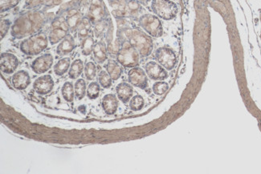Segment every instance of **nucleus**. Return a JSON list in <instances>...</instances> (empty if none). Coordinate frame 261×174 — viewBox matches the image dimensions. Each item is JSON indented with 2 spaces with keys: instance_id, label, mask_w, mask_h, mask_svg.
<instances>
[{
  "instance_id": "obj_1",
  "label": "nucleus",
  "mask_w": 261,
  "mask_h": 174,
  "mask_svg": "<svg viewBox=\"0 0 261 174\" xmlns=\"http://www.w3.org/2000/svg\"><path fill=\"white\" fill-rule=\"evenodd\" d=\"M48 13L40 10H29L16 18L11 26V35L17 40L29 37L38 33L49 21Z\"/></svg>"
},
{
  "instance_id": "obj_2",
  "label": "nucleus",
  "mask_w": 261,
  "mask_h": 174,
  "mask_svg": "<svg viewBox=\"0 0 261 174\" xmlns=\"http://www.w3.org/2000/svg\"><path fill=\"white\" fill-rule=\"evenodd\" d=\"M49 37L44 32H38L20 43V51L27 55H37L49 46Z\"/></svg>"
},
{
  "instance_id": "obj_3",
  "label": "nucleus",
  "mask_w": 261,
  "mask_h": 174,
  "mask_svg": "<svg viewBox=\"0 0 261 174\" xmlns=\"http://www.w3.org/2000/svg\"><path fill=\"white\" fill-rule=\"evenodd\" d=\"M116 58L119 64L127 69H133L140 64V54L128 41L122 43Z\"/></svg>"
},
{
  "instance_id": "obj_4",
  "label": "nucleus",
  "mask_w": 261,
  "mask_h": 174,
  "mask_svg": "<svg viewBox=\"0 0 261 174\" xmlns=\"http://www.w3.org/2000/svg\"><path fill=\"white\" fill-rule=\"evenodd\" d=\"M151 9L156 16L164 20H173L178 12V6L171 0H152Z\"/></svg>"
},
{
  "instance_id": "obj_5",
  "label": "nucleus",
  "mask_w": 261,
  "mask_h": 174,
  "mask_svg": "<svg viewBox=\"0 0 261 174\" xmlns=\"http://www.w3.org/2000/svg\"><path fill=\"white\" fill-rule=\"evenodd\" d=\"M139 25L151 37H162L163 27L160 19L152 14H144L139 17Z\"/></svg>"
},
{
  "instance_id": "obj_6",
  "label": "nucleus",
  "mask_w": 261,
  "mask_h": 174,
  "mask_svg": "<svg viewBox=\"0 0 261 174\" xmlns=\"http://www.w3.org/2000/svg\"><path fill=\"white\" fill-rule=\"evenodd\" d=\"M70 29L68 23L66 21L64 15H60L56 17L51 24L50 31H49V43L52 45H55L60 42L66 35L69 34Z\"/></svg>"
},
{
  "instance_id": "obj_7",
  "label": "nucleus",
  "mask_w": 261,
  "mask_h": 174,
  "mask_svg": "<svg viewBox=\"0 0 261 174\" xmlns=\"http://www.w3.org/2000/svg\"><path fill=\"white\" fill-rule=\"evenodd\" d=\"M155 60L167 71L173 70L177 64V55L169 47H161L155 51Z\"/></svg>"
},
{
  "instance_id": "obj_8",
  "label": "nucleus",
  "mask_w": 261,
  "mask_h": 174,
  "mask_svg": "<svg viewBox=\"0 0 261 174\" xmlns=\"http://www.w3.org/2000/svg\"><path fill=\"white\" fill-rule=\"evenodd\" d=\"M87 16L93 25L110 18L103 0H90Z\"/></svg>"
},
{
  "instance_id": "obj_9",
  "label": "nucleus",
  "mask_w": 261,
  "mask_h": 174,
  "mask_svg": "<svg viewBox=\"0 0 261 174\" xmlns=\"http://www.w3.org/2000/svg\"><path fill=\"white\" fill-rule=\"evenodd\" d=\"M145 71L141 69L139 67H134L130 69L128 73V79L130 84L133 86L141 88V89H146L148 88V78H147Z\"/></svg>"
},
{
  "instance_id": "obj_10",
  "label": "nucleus",
  "mask_w": 261,
  "mask_h": 174,
  "mask_svg": "<svg viewBox=\"0 0 261 174\" xmlns=\"http://www.w3.org/2000/svg\"><path fill=\"white\" fill-rule=\"evenodd\" d=\"M144 69L148 77L156 81L164 80L169 76L167 69H164L162 65L158 64V62H148L144 66Z\"/></svg>"
},
{
  "instance_id": "obj_11",
  "label": "nucleus",
  "mask_w": 261,
  "mask_h": 174,
  "mask_svg": "<svg viewBox=\"0 0 261 174\" xmlns=\"http://www.w3.org/2000/svg\"><path fill=\"white\" fill-rule=\"evenodd\" d=\"M53 65V56L50 53H45L33 60L31 69L36 74H43L49 70Z\"/></svg>"
},
{
  "instance_id": "obj_12",
  "label": "nucleus",
  "mask_w": 261,
  "mask_h": 174,
  "mask_svg": "<svg viewBox=\"0 0 261 174\" xmlns=\"http://www.w3.org/2000/svg\"><path fill=\"white\" fill-rule=\"evenodd\" d=\"M54 80L52 75H44L38 77L33 83V89L39 95H48L54 88Z\"/></svg>"
},
{
  "instance_id": "obj_13",
  "label": "nucleus",
  "mask_w": 261,
  "mask_h": 174,
  "mask_svg": "<svg viewBox=\"0 0 261 174\" xmlns=\"http://www.w3.org/2000/svg\"><path fill=\"white\" fill-rule=\"evenodd\" d=\"M19 66V60L16 55L10 52L1 53L0 68L2 73L12 74L16 72Z\"/></svg>"
},
{
  "instance_id": "obj_14",
  "label": "nucleus",
  "mask_w": 261,
  "mask_h": 174,
  "mask_svg": "<svg viewBox=\"0 0 261 174\" xmlns=\"http://www.w3.org/2000/svg\"><path fill=\"white\" fill-rule=\"evenodd\" d=\"M31 76L27 71L20 70L14 73L11 84L17 90H25L31 84Z\"/></svg>"
},
{
  "instance_id": "obj_15",
  "label": "nucleus",
  "mask_w": 261,
  "mask_h": 174,
  "mask_svg": "<svg viewBox=\"0 0 261 174\" xmlns=\"http://www.w3.org/2000/svg\"><path fill=\"white\" fill-rule=\"evenodd\" d=\"M109 2L112 7L113 16L116 19L130 18L126 0H109Z\"/></svg>"
},
{
  "instance_id": "obj_16",
  "label": "nucleus",
  "mask_w": 261,
  "mask_h": 174,
  "mask_svg": "<svg viewBox=\"0 0 261 174\" xmlns=\"http://www.w3.org/2000/svg\"><path fill=\"white\" fill-rule=\"evenodd\" d=\"M65 20L70 29V32L74 33L82 20V13L78 7H71L66 11Z\"/></svg>"
},
{
  "instance_id": "obj_17",
  "label": "nucleus",
  "mask_w": 261,
  "mask_h": 174,
  "mask_svg": "<svg viewBox=\"0 0 261 174\" xmlns=\"http://www.w3.org/2000/svg\"><path fill=\"white\" fill-rule=\"evenodd\" d=\"M76 47L77 44L74 37L71 34H68L58 44L57 53L59 56H64L70 54L76 49Z\"/></svg>"
},
{
  "instance_id": "obj_18",
  "label": "nucleus",
  "mask_w": 261,
  "mask_h": 174,
  "mask_svg": "<svg viewBox=\"0 0 261 174\" xmlns=\"http://www.w3.org/2000/svg\"><path fill=\"white\" fill-rule=\"evenodd\" d=\"M118 97L112 93L105 96L101 100L102 108L107 115L115 114L118 108Z\"/></svg>"
},
{
  "instance_id": "obj_19",
  "label": "nucleus",
  "mask_w": 261,
  "mask_h": 174,
  "mask_svg": "<svg viewBox=\"0 0 261 174\" xmlns=\"http://www.w3.org/2000/svg\"><path fill=\"white\" fill-rule=\"evenodd\" d=\"M108 49L106 43L100 40L95 44L94 49L92 51V58L94 61L98 64H102L107 60Z\"/></svg>"
},
{
  "instance_id": "obj_20",
  "label": "nucleus",
  "mask_w": 261,
  "mask_h": 174,
  "mask_svg": "<svg viewBox=\"0 0 261 174\" xmlns=\"http://www.w3.org/2000/svg\"><path fill=\"white\" fill-rule=\"evenodd\" d=\"M116 93L118 99L122 103L127 104L134 95V88L131 84L123 82L117 84L116 87Z\"/></svg>"
},
{
  "instance_id": "obj_21",
  "label": "nucleus",
  "mask_w": 261,
  "mask_h": 174,
  "mask_svg": "<svg viewBox=\"0 0 261 174\" xmlns=\"http://www.w3.org/2000/svg\"><path fill=\"white\" fill-rule=\"evenodd\" d=\"M92 24L88 16H84L79 26L77 27V36L80 41L82 42L85 38L91 35L92 32Z\"/></svg>"
},
{
  "instance_id": "obj_22",
  "label": "nucleus",
  "mask_w": 261,
  "mask_h": 174,
  "mask_svg": "<svg viewBox=\"0 0 261 174\" xmlns=\"http://www.w3.org/2000/svg\"><path fill=\"white\" fill-rule=\"evenodd\" d=\"M105 68H106L107 73L112 78L113 80H117L122 75V65L113 59L108 60L107 64L105 65Z\"/></svg>"
},
{
  "instance_id": "obj_23",
  "label": "nucleus",
  "mask_w": 261,
  "mask_h": 174,
  "mask_svg": "<svg viewBox=\"0 0 261 174\" xmlns=\"http://www.w3.org/2000/svg\"><path fill=\"white\" fill-rule=\"evenodd\" d=\"M61 0H26L25 8L29 10L40 8L41 7H53L59 4Z\"/></svg>"
},
{
  "instance_id": "obj_24",
  "label": "nucleus",
  "mask_w": 261,
  "mask_h": 174,
  "mask_svg": "<svg viewBox=\"0 0 261 174\" xmlns=\"http://www.w3.org/2000/svg\"><path fill=\"white\" fill-rule=\"evenodd\" d=\"M71 60L69 57L62 58L54 65L53 72L58 76H62L70 69Z\"/></svg>"
},
{
  "instance_id": "obj_25",
  "label": "nucleus",
  "mask_w": 261,
  "mask_h": 174,
  "mask_svg": "<svg viewBox=\"0 0 261 174\" xmlns=\"http://www.w3.org/2000/svg\"><path fill=\"white\" fill-rule=\"evenodd\" d=\"M84 69V62L81 59H77L71 64L70 69L68 70V76L70 79H77L82 75Z\"/></svg>"
},
{
  "instance_id": "obj_26",
  "label": "nucleus",
  "mask_w": 261,
  "mask_h": 174,
  "mask_svg": "<svg viewBox=\"0 0 261 174\" xmlns=\"http://www.w3.org/2000/svg\"><path fill=\"white\" fill-rule=\"evenodd\" d=\"M95 44L96 42H95L94 38H93V35L92 34L85 38L82 41V44H81L82 54L86 56L92 54Z\"/></svg>"
},
{
  "instance_id": "obj_27",
  "label": "nucleus",
  "mask_w": 261,
  "mask_h": 174,
  "mask_svg": "<svg viewBox=\"0 0 261 174\" xmlns=\"http://www.w3.org/2000/svg\"><path fill=\"white\" fill-rule=\"evenodd\" d=\"M61 94L64 100L67 102H73L74 100L75 90L73 84L70 81H66L61 88Z\"/></svg>"
},
{
  "instance_id": "obj_28",
  "label": "nucleus",
  "mask_w": 261,
  "mask_h": 174,
  "mask_svg": "<svg viewBox=\"0 0 261 174\" xmlns=\"http://www.w3.org/2000/svg\"><path fill=\"white\" fill-rule=\"evenodd\" d=\"M75 96L78 99H82L87 94L86 80L82 78L77 79L74 85Z\"/></svg>"
},
{
  "instance_id": "obj_29",
  "label": "nucleus",
  "mask_w": 261,
  "mask_h": 174,
  "mask_svg": "<svg viewBox=\"0 0 261 174\" xmlns=\"http://www.w3.org/2000/svg\"><path fill=\"white\" fill-rule=\"evenodd\" d=\"M97 78H98L99 84H101L102 88H110L112 86L113 79L106 71H100L97 75Z\"/></svg>"
},
{
  "instance_id": "obj_30",
  "label": "nucleus",
  "mask_w": 261,
  "mask_h": 174,
  "mask_svg": "<svg viewBox=\"0 0 261 174\" xmlns=\"http://www.w3.org/2000/svg\"><path fill=\"white\" fill-rule=\"evenodd\" d=\"M84 73L86 79L88 80H93L97 76V66L93 62H88L85 65Z\"/></svg>"
},
{
  "instance_id": "obj_31",
  "label": "nucleus",
  "mask_w": 261,
  "mask_h": 174,
  "mask_svg": "<svg viewBox=\"0 0 261 174\" xmlns=\"http://www.w3.org/2000/svg\"><path fill=\"white\" fill-rule=\"evenodd\" d=\"M101 92V86L96 81H92L88 84L87 89V96L90 99H97Z\"/></svg>"
},
{
  "instance_id": "obj_32",
  "label": "nucleus",
  "mask_w": 261,
  "mask_h": 174,
  "mask_svg": "<svg viewBox=\"0 0 261 174\" xmlns=\"http://www.w3.org/2000/svg\"><path fill=\"white\" fill-rule=\"evenodd\" d=\"M145 105V100L142 96L137 95L132 97L130 100V108L133 111H139L143 109Z\"/></svg>"
},
{
  "instance_id": "obj_33",
  "label": "nucleus",
  "mask_w": 261,
  "mask_h": 174,
  "mask_svg": "<svg viewBox=\"0 0 261 174\" xmlns=\"http://www.w3.org/2000/svg\"><path fill=\"white\" fill-rule=\"evenodd\" d=\"M153 89V93L157 96H163L165 93H167L168 89H169V84L167 82L157 81L153 84L152 87Z\"/></svg>"
},
{
  "instance_id": "obj_34",
  "label": "nucleus",
  "mask_w": 261,
  "mask_h": 174,
  "mask_svg": "<svg viewBox=\"0 0 261 174\" xmlns=\"http://www.w3.org/2000/svg\"><path fill=\"white\" fill-rule=\"evenodd\" d=\"M121 45H122V43H121V40L116 38L115 41L113 40L112 42L108 44V53L112 56H116L119 50L121 49Z\"/></svg>"
},
{
  "instance_id": "obj_35",
  "label": "nucleus",
  "mask_w": 261,
  "mask_h": 174,
  "mask_svg": "<svg viewBox=\"0 0 261 174\" xmlns=\"http://www.w3.org/2000/svg\"><path fill=\"white\" fill-rule=\"evenodd\" d=\"M20 0H0V11L1 13L16 7Z\"/></svg>"
},
{
  "instance_id": "obj_36",
  "label": "nucleus",
  "mask_w": 261,
  "mask_h": 174,
  "mask_svg": "<svg viewBox=\"0 0 261 174\" xmlns=\"http://www.w3.org/2000/svg\"><path fill=\"white\" fill-rule=\"evenodd\" d=\"M11 22L8 20H1V25H0V32H1V40H3V38L8 33L9 30L11 28Z\"/></svg>"
},
{
  "instance_id": "obj_37",
  "label": "nucleus",
  "mask_w": 261,
  "mask_h": 174,
  "mask_svg": "<svg viewBox=\"0 0 261 174\" xmlns=\"http://www.w3.org/2000/svg\"><path fill=\"white\" fill-rule=\"evenodd\" d=\"M133 1H136V2H139V3H141V4L145 5V6H146V5H148V3H149L151 0H133Z\"/></svg>"
}]
</instances>
